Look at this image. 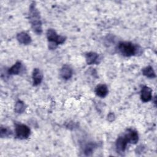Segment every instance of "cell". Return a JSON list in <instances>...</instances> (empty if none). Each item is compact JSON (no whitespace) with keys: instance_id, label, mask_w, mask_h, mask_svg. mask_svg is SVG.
Segmentation results:
<instances>
[{"instance_id":"obj_1","label":"cell","mask_w":157,"mask_h":157,"mask_svg":"<svg viewBox=\"0 0 157 157\" xmlns=\"http://www.w3.org/2000/svg\"><path fill=\"white\" fill-rule=\"evenodd\" d=\"M29 21L31 24L33 31L37 34H40L42 32V23L40 21V14L36 7L35 3L33 2L29 7Z\"/></svg>"},{"instance_id":"obj_2","label":"cell","mask_w":157,"mask_h":157,"mask_svg":"<svg viewBox=\"0 0 157 157\" xmlns=\"http://www.w3.org/2000/svg\"><path fill=\"white\" fill-rule=\"evenodd\" d=\"M47 37L49 42L48 48L51 50L55 49L58 45L63 44L66 40L65 37L58 36L53 29H48L47 32Z\"/></svg>"},{"instance_id":"obj_3","label":"cell","mask_w":157,"mask_h":157,"mask_svg":"<svg viewBox=\"0 0 157 157\" xmlns=\"http://www.w3.org/2000/svg\"><path fill=\"white\" fill-rule=\"evenodd\" d=\"M118 47L120 52L125 56H131L136 53V47L129 42H121Z\"/></svg>"},{"instance_id":"obj_4","label":"cell","mask_w":157,"mask_h":157,"mask_svg":"<svg viewBox=\"0 0 157 157\" xmlns=\"http://www.w3.org/2000/svg\"><path fill=\"white\" fill-rule=\"evenodd\" d=\"M16 137L20 139H27L30 135V129L25 124H15Z\"/></svg>"},{"instance_id":"obj_5","label":"cell","mask_w":157,"mask_h":157,"mask_svg":"<svg viewBox=\"0 0 157 157\" xmlns=\"http://www.w3.org/2000/svg\"><path fill=\"white\" fill-rule=\"evenodd\" d=\"M129 142V139H128L126 134H124L123 136H120L115 143V147H116V150L117 153H123L126 148Z\"/></svg>"},{"instance_id":"obj_6","label":"cell","mask_w":157,"mask_h":157,"mask_svg":"<svg viewBox=\"0 0 157 157\" xmlns=\"http://www.w3.org/2000/svg\"><path fill=\"white\" fill-rule=\"evenodd\" d=\"M140 98L141 100L144 102H147L151 101L152 99L151 89L147 86H144L141 90Z\"/></svg>"},{"instance_id":"obj_7","label":"cell","mask_w":157,"mask_h":157,"mask_svg":"<svg viewBox=\"0 0 157 157\" xmlns=\"http://www.w3.org/2000/svg\"><path fill=\"white\" fill-rule=\"evenodd\" d=\"M32 77H33V85L37 86L41 83L42 80L43 75L41 71L38 68H35L33 71Z\"/></svg>"},{"instance_id":"obj_8","label":"cell","mask_w":157,"mask_h":157,"mask_svg":"<svg viewBox=\"0 0 157 157\" xmlns=\"http://www.w3.org/2000/svg\"><path fill=\"white\" fill-rule=\"evenodd\" d=\"M125 134L127 136L128 139H129V141L130 143L134 144L138 142L139 136L137 132L136 131L131 129H127Z\"/></svg>"},{"instance_id":"obj_9","label":"cell","mask_w":157,"mask_h":157,"mask_svg":"<svg viewBox=\"0 0 157 157\" xmlns=\"http://www.w3.org/2000/svg\"><path fill=\"white\" fill-rule=\"evenodd\" d=\"M17 40L21 44L28 45L31 42V37L25 32H21L18 33L17 36Z\"/></svg>"},{"instance_id":"obj_10","label":"cell","mask_w":157,"mask_h":157,"mask_svg":"<svg viewBox=\"0 0 157 157\" xmlns=\"http://www.w3.org/2000/svg\"><path fill=\"white\" fill-rule=\"evenodd\" d=\"M86 61L88 64H97L98 63L99 55L95 52H89L85 55Z\"/></svg>"},{"instance_id":"obj_11","label":"cell","mask_w":157,"mask_h":157,"mask_svg":"<svg viewBox=\"0 0 157 157\" xmlns=\"http://www.w3.org/2000/svg\"><path fill=\"white\" fill-rule=\"evenodd\" d=\"M61 77L65 80L69 79L72 75V70L67 65H64L60 71Z\"/></svg>"},{"instance_id":"obj_12","label":"cell","mask_w":157,"mask_h":157,"mask_svg":"<svg viewBox=\"0 0 157 157\" xmlns=\"http://www.w3.org/2000/svg\"><path fill=\"white\" fill-rule=\"evenodd\" d=\"M95 93L98 96L104 98L108 93V88L105 85L101 84L96 87Z\"/></svg>"},{"instance_id":"obj_13","label":"cell","mask_w":157,"mask_h":157,"mask_svg":"<svg viewBox=\"0 0 157 157\" xmlns=\"http://www.w3.org/2000/svg\"><path fill=\"white\" fill-rule=\"evenodd\" d=\"M21 67H22V64L21 62L18 61L8 70V74L9 75L18 74L20 72Z\"/></svg>"},{"instance_id":"obj_14","label":"cell","mask_w":157,"mask_h":157,"mask_svg":"<svg viewBox=\"0 0 157 157\" xmlns=\"http://www.w3.org/2000/svg\"><path fill=\"white\" fill-rule=\"evenodd\" d=\"M142 74L146 76L148 78H154L156 77L155 72L153 69L152 67L151 66H147L143 69L142 70Z\"/></svg>"},{"instance_id":"obj_15","label":"cell","mask_w":157,"mask_h":157,"mask_svg":"<svg viewBox=\"0 0 157 157\" xmlns=\"http://www.w3.org/2000/svg\"><path fill=\"white\" fill-rule=\"evenodd\" d=\"M25 104L21 101H18L15 104V112L18 113H23L25 110Z\"/></svg>"},{"instance_id":"obj_16","label":"cell","mask_w":157,"mask_h":157,"mask_svg":"<svg viewBox=\"0 0 157 157\" xmlns=\"http://www.w3.org/2000/svg\"><path fill=\"white\" fill-rule=\"evenodd\" d=\"M1 137H8L9 136L12 134V131L7 128H4V127H1Z\"/></svg>"},{"instance_id":"obj_17","label":"cell","mask_w":157,"mask_h":157,"mask_svg":"<svg viewBox=\"0 0 157 157\" xmlns=\"http://www.w3.org/2000/svg\"><path fill=\"white\" fill-rule=\"evenodd\" d=\"M94 145L93 144H87L86 146H85V153L86 155L87 156H89V155H91V153H93V151L94 150Z\"/></svg>"}]
</instances>
